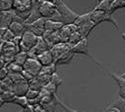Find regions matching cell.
Returning a JSON list of instances; mask_svg holds the SVG:
<instances>
[{
	"label": "cell",
	"instance_id": "cell-1",
	"mask_svg": "<svg viewBox=\"0 0 125 112\" xmlns=\"http://www.w3.org/2000/svg\"><path fill=\"white\" fill-rule=\"evenodd\" d=\"M33 0H13L12 10H14L16 14H18L25 22V20L28 18L31 10L33 8Z\"/></svg>",
	"mask_w": 125,
	"mask_h": 112
},
{
	"label": "cell",
	"instance_id": "cell-2",
	"mask_svg": "<svg viewBox=\"0 0 125 112\" xmlns=\"http://www.w3.org/2000/svg\"><path fill=\"white\" fill-rule=\"evenodd\" d=\"M38 39L39 37L37 35H35L33 32H31L30 30H26L21 37V42H20L19 45L20 50L28 52L29 50L35 47V45L38 42Z\"/></svg>",
	"mask_w": 125,
	"mask_h": 112
},
{
	"label": "cell",
	"instance_id": "cell-3",
	"mask_svg": "<svg viewBox=\"0 0 125 112\" xmlns=\"http://www.w3.org/2000/svg\"><path fill=\"white\" fill-rule=\"evenodd\" d=\"M58 11L60 12V14L62 15V19H63L64 24H70V23H74L76 18L78 17V14L75 13L73 10H71L64 2L60 3L57 6Z\"/></svg>",
	"mask_w": 125,
	"mask_h": 112
},
{
	"label": "cell",
	"instance_id": "cell-4",
	"mask_svg": "<svg viewBox=\"0 0 125 112\" xmlns=\"http://www.w3.org/2000/svg\"><path fill=\"white\" fill-rule=\"evenodd\" d=\"M38 8H39V12H40L41 16L46 19H51L52 16H53L58 10L56 5L47 1V0H42V1L39 3Z\"/></svg>",
	"mask_w": 125,
	"mask_h": 112
},
{
	"label": "cell",
	"instance_id": "cell-5",
	"mask_svg": "<svg viewBox=\"0 0 125 112\" xmlns=\"http://www.w3.org/2000/svg\"><path fill=\"white\" fill-rule=\"evenodd\" d=\"M45 22H46V18L41 17L40 19L36 20L35 22L26 25V29L30 30L31 32H33L38 37H41V36H43V34L46 31V29H45Z\"/></svg>",
	"mask_w": 125,
	"mask_h": 112
},
{
	"label": "cell",
	"instance_id": "cell-6",
	"mask_svg": "<svg viewBox=\"0 0 125 112\" xmlns=\"http://www.w3.org/2000/svg\"><path fill=\"white\" fill-rule=\"evenodd\" d=\"M23 69L28 71L29 73H31L33 76L37 77L40 74V71L42 69V64L39 62L38 59L35 58H28L25 64L23 65Z\"/></svg>",
	"mask_w": 125,
	"mask_h": 112
},
{
	"label": "cell",
	"instance_id": "cell-7",
	"mask_svg": "<svg viewBox=\"0 0 125 112\" xmlns=\"http://www.w3.org/2000/svg\"><path fill=\"white\" fill-rule=\"evenodd\" d=\"M71 49H72V46L68 42H60V43L55 44L50 50H51L52 54H53V56H54V59L56 61L58 58H60L63 54H65L66 52L70 51Z\"/></svg>",
	"mask_w": 125,
	"mask_h": 112
},
{
	"label": "cell",
	"instance_id": "cell-8",
	"mask_svg": "<svg viewBox=\"0 0 125 112\" xmlns=\"http://www.w3.org/2000/svg\"><path fill=\"white\" fill-rule=\"evenodd\" d=\"M29 89H30L29 82L27 80L23 79L21 81H19V82L14 83L12 91L15 93L16 96H26V94H27Z\"/></svg>",
	"mask_w": 125,
	"mask_h": 112
},
{
	"label": "cell",
	"instance_id": "cell-9",
	"mask_svg": "<svg viewBox=\"0 0 125 112\" xmlns=\"http://www.w3.org/2000/svg\"><path fill=\"white\" fill-rule=\"evenodd\" d=\"M14 21L13 10L0 12V28H8Z\"/></svg>",
	"mask_w": 125,
	"mask_h": 112
},
{
	"label": "cell",
	"instance_id": "cell-10",
	"mask_svg": "<svg viewBox=\"0 0 125 112\" xmlns=\"http://www.w3.org/2000/svg\"><path fill=\"white\" fill-rule=\"evenodd\" d=\"M72 51H73L75 54H84V55H87V56H90L89 55V52H88V41H87V38H82L80 41L72 46Z\"/></svg>",
	"mask_w": 125,
	"mask_h": 112
},
{
	"label": "cell",
	"instance_id": "cell-11",
	"mask_svg": "<svg viewBox=\"0 0 125 112\" xmlns=\"http://www.w3.org/2000/svg\"><path fill=\"white\" fill-rule=\"evenodd\" d=\"M39 62L42 64V66H48V65H51L55 63V59H54V56L52 54L51 50H46V51L40 53L38 55V58Z\"/></svg>",
	"mask_w": 125,
	"mask_h": 112
},
{
	"label": "cell",
	"instance_id": "cell-12",
	"mask_svg": "<svg viewBox=\"0 0 125 112\" xmlns=\"http://www.w3.org/2000/svg\"><path fill=\"white\" fill-rule=\"evenodd\" d=\"M106 14L107 12L102 11V10H97V9H93L90 12V17H91V21L94 24H99L103 21H105L106 19Z\"/></svg>",
	"mask_w": 125,
	"mask_h": 112
},
{
	"label": "cell",
	"instance_id": "cell-13",
	"mask_svg": "<svg viewBox=\"0 0 125 112\" xmlns=\"http://www.w3.org/2000/svg\"><path fill=\"white\" fill-rule=\"evenodd\" d=\"M8 28L14 33L15 36H20V37H22V35L24 34V32L27 30L25 23L18 22V21H13L11 24H10V26Z\"/></svg>",
	"mask_w": 125,
	"mask_h": 112
},
{
	"label": "cell",
	"instance_id": "cell-14",
	"mask_svg": "<svg viewBox=\"0 0 125 112\" xmlns=\"http://www.w3.org/2000/svg\"><path fill=\"white\" fill-rule=\"evenodd\" d=\"M38 6H39V3H35V2H34V5H33L32 10H31V12H30L28 18L25 20V22H24L25 25H28V24L33 23V22L36 21V20H38V19H40L41 17H42V16H41V14H40V12H39Z\"/></svg>",
	"mask_w": 125,
	"mask_h": 112
},
{
	"label": "cell",
	"instance_id": "cell-15",
	"mask_svg": "<svg viewBox=\"0 0 125 112\" xmlns=\"http://www.w3.org/2000/svg\"><path fill=\"white\" fill-rule=\"evenodd\" d=\"M65 24L61 21H55V20L52 19H46L45 22V29L47 31H51V32H57L63 27Z\"/></svg>",
	"mask_w": 125,
	"mask_h": 112
},
{
	"label": "cell",
	"instance_id": "cell-16",
	"mask_svg": "<svg viewBox=\"0 0 125 112\" xmlns=\"http://www.w3.org/2000/svg\"><path fill=\"white\" fill-rule=\"evenodd\" d=\"M33 50L35 51V53H36L37 55H39L40 53L46 51V50H50V48H49L47 42L45 41V39H44L42 36H41V37H39L38 42H37V44L35 45V47L33 48Z\"/></svg>",
	"mask_w": 125,
	"mask_h": 112
},
{
	"label": "cell",
	"instance_id": "cell-17",
	"mask_svg": "<svg viewBox=\"0 0 125 112\" xmlns=\"http://www.w3.org/2000/svg\"><path fill=\"white\" fill-rule=\"evenodd\" d=\"M74 52L72 51V49L70 51L66 52L65 54H63L60 58H58L56 61H55V64L56 65H66V64H69L71 62V60L73 59V56H74Z\"/></svg>",
	"mask_w": 125,
	"mask_h": 112
},
{
	"label": "cell",
	"instance_id": "cell-18",
	"mask_svg": "<svg viewBox=\"0 0 125 112\" xmlns=\"http://www.w3.org/2000/svg\"><path fill=\"white\" fill-rule=\"evenodd\" d=\"M15 93L11 90L3 91L0 94V99H1V106L4 105V103H12L15 98Z\"/></svg>",
	"mask_w": 125,
	"mask_h": 112
},
{
	"label": "cell",
	"instance_id": "cell-19",
	"mask_svg": "<svg viewBox=\"0 0 125 112\" xmlns=\"http://www.w3.org/2000/svg\"><path fill=\"white\" fill-rule=\"evenodd\" d=\"M57 33L61 39V42H68V40L72 34V31L67 25H64L59 31H57Z\"/></svg>",
	"mask_w": 125,
	"mask_h": 112
},
{
	"label": "cell",
	"instance_id": "cell-20",
	"mask_svg": "<svg viewBox=\"0 0 125 112\" xmlns=\"http://www.w3.org/2000/svg\"><path fill=\"white\" fill-rule=\"evenodd\" d=\"M90 22H91V17H90V12H88V13H84L82 15H78V17L76 18L74 23L78 27H80V26H83V25H86Z\"/></svg>",
	"mask_w": 125,
	"mask_h": 112
},
{
	"label": "cell",
	"instance_id": "cell-21",
	"mask_svg": "<svg viewBox=\"0 0 125 112\" xmlns=\"http://www.w3.org/2000/svg\"><path fill=\"white\" fill-rule=\"evenodd\" d=\"M13 86H14V82L9 77L4 78L3 80H0V91H1V92H3V91H7V90L12 91Z\"/></svg>",
	"mask_w": 125,
	"mask_h": 112
},
{
	"label": "cell",
	"instance_id": "cell-22",
	"mask_svg": "<svg viewBox=\"0 0 125 112\" xmlns=\"http://www.w3.org/2000/svg\"><path fill=\"white\" fill-rule=\"evenodd\" d=\"M95 25H96V24H94V23L91 21L90 23H88V24H86V25L80 26V27L78 28V31L80 32V34L82 35L83 38H87L88 34L91 32V30L95 27Z\"/></svg>",
	"mask_w": 125,
	"mask_h": 112
},
{
	"label": "cell",
	"instance_id": "cell-23",
	"mask_svg": "<svg viewBox=\"0 0 125 112\" xmlns=\"http://www.w3.org/2000/svg\"><path fill=\"white\" fill-rule=\"evenodd\" d=\"M28 58H29L28 53H27L26 51H21V50H20V51L15 55L14 62H16L17 64L23 66V65L25 64V62L27 61V59H28Z\"/></svg>",
	"mask_w": 125,
	"mask_h": 112
},
{
	"label": "cell",
	"instance_id": "cell-24",
	"mask_svg": "<svg viewBox=\"0 0 125 112\" xmlns=\"http://www.w3.org/2000/svg\"><path fill=\"white\" fill-rule=\"evenodd\" d=\"M109 106L118 109L120 112H125V99L119 96L116 100H114Z\"/></svg>",
	"mask_w": 125,
	"mask_h": 112
},
{
	"label": "cell",
	"instance_id": "cell-25",
	"mask_svg": "<svg viewBox=\"0 0 125 112\" xmlns=\"http://www.w3.org/2000/svg\"><path fill=\"white\" fill-rule=\"evenodd\" d=\"M111 3H112V0H101L100 2H98L97 6H95L94 9L102 10V11H105V12H109Z\"/></svg>",
	"mask_w": 125,
	"mask_h": 112
},
{
	"label": "cell",
	"instance_id": "cell-26",
	"mask_svg": "<svg viewBox=\"0 0 125 112\" xmlns=\"http://www.w3.org/2000/svg\"><path fill=\"white\" fill-rule=\"evenodd\" d=\"M12 103H15L19 106H21L23 109L29 106V100L26 96H15Z\"/></svg>",
	"mask_w": 125,
	"mask_h": 112
},
{
	"label": "cell",
	"instance_id": "cell-27",
	"mask_svg": "<svg viewBox=\"0 0 125 112\" xmlns=\"http://www.w3.org/2000/svg\"><path fill=\"white\" fill-rule=\"evenodd\" d=\"M8 71H9V73H20V72H22L23 71V66L21 65H19L17 64L16 62H11V63H9L6 65Z\"/></svg>",
	"mask_w": 125,
	"mask_h": 112
},
{
	"label": "cell",
	"instance_id": "cell-28",
	"mask_svg": "<svg viewBox=\"0 0 125 112\" xmlns=\"http://www.w3.org/2000/svg\"><path fill=\"white\" fill-rule=\"evenodd\" d=\"M13 9V0H0V10L10 11Z\"/></svg>",
	"mask_w": 125,
	"mask_h": 112
},
{
	"label": "cell",
	"instance_id": "cell-29",
	"mask_svg": "<svg viewBox=\"0 0 125 112\" xmlns=\"http://www.w3.org/2000/svg\"><path fill=\"white\" fill-rule=\"evenodd\" d=\"M82 38H83V37H82V35L80 34V32H79V31L73 32V33L71 34V36H70L69 40H68V43H69L71 46H73V45L77 44Z\"/></svg>",
	"mask_w": 125,
	"mask_h": 112
},
{
	"label": "cell",
	"instance_id": "cell-30",
	"mask_svg": "<svg viewBox=\"0 0 125 112\" xmlns=\"http://www.w3.org/2000/svg\"><path fill=\"white\" fill-rule=\"evenodd\" d=\"M29 86H30V89L37 90V91H41V89L43 88V85L41 84L38 77H34L32 80H30L29 81Z\"/></svg>",
	"mask_w": 125,
	"mask_h": 112
},
{
	"label": "cell",
	"instance_id": "cell-31",
	"mask_svg": "<svg viewBox=\"0 0 125 112\" xmlns=\"http://www.w3.org/2000/svg\"><path fill=\"white\" fill-rule=\"evenodd\" d=\"M56 72V64L53 63L48 66H42V69L40 71V74H49L52 75L53 73Z\"/></svg>",
	"mask_w": 125,
	"mask_h": 112
},
{
	"label": "cell",
	"instance_id": "cell-32",
	"mask_svg": "<svg viewBox=\"0 0 125 112\" xmlns=\"http://www.w3.org/2000/svg\"><path fill=\"white\" fill-rule=\"evenodd\" d=\"M16 36L14 35V33L10 30L9 28L6 29V31L4 32V34L2 36H0V38H1V40H4V41H13V39L15 38Z\"/></svg>",
	"mask_w": 125,
	"mask_h": 112
},
{
	"label": "cell",
	"instance_id": "cell-33",
	"mask_svg": "<svg viewBox=\"0 0 125 112\" xmlns=\"http://www.w3.org/2000/svg\"><path fill=\"white\" fill-rule=\"evenodd\" d=\"M111 76L116 81V83L118 84L119 88L125 87V77H123L121 74L119 75V74H115V73H111Z\"/></svg>",
	"mask_w": 125,
	"mask_h": 112
},
{
	"label": "cell",
	"instance_id": "cell-34",
	"mask_svg": "<svg viewBox=\"0 0 125 112\" xmlns=\"http://www.w3.org/2000/svg\"><path fill=\"white\" fill-rule=\"evenodd\" d=\"M37 77L41 82V84L43 85V87L51 82V75H49V74H39Z\"/></svg>",
	"mask_w": 125,
	"mask_h": 112
},
{
	"label": "cell",
	"instance_id": "cell-35",
	"mask_svg": "<svg viewBox=\"0 0 125 112\" xmlns=\"http://www.w3.org/2000/svg\"><path fill=\"white\" fill-rule=\"evenodd\" d=\"M39 94H40V91L33 90V89H29L27 94H26V97L28 98V100H34V99H38Z\"/></svg>",
	"mask_w": 125,
	"mask_h": 112
},
{
	"label": "cell",
	"instance_id": "cell-36",
	"mask_svg": "<svg viewBox=\"0 0 125 112\" xmlns=\"http://www.w3.org/2000/svg\"><path fill=\"white\" fill-rule=\"evenodd\" d=\"M8 77L11 79L14 83L16 82H19V81H21L23 80V75H22V72H20V73H9L8 74Z\"/></svg>",
	"mask_w": 125,
	"mask_h": 112
},
{
	"label": "cell",
	"instance_id": "cell-37",
	"mask_svg": "<svg viewBox=\"0 0 125 112\" xmlns=\"http://www.w3.org/2000/svg\"><path fill=\"white\" fill-rule=\"evenodd\" d=\"M51 82H53L57 87L58 86H60L62 83H63V80H62L60 77H59V75L55 72V73H53L51 75Z\"/></svg>",
	"mask_w": 125,
	"mask_h": 112
},
{
	"label": "cell",
	"instance_id": "cell-38",
	"mask_svg": "<svg viewBox=\"0 0 125 112\" xmlns=\"http://www.w3.org/2000/svg\"><path fill=\"white\" fill-rule=\"evenodd\" d=\"M44 88L48 91V92H50L51 94H56V91H57V86L53 83V82H50L48 83L46 86H44Z\"/></svg>",
	"mask_w": 125,
	"mask_h": 112
},
{
	"label": "cell",
	"instance_id": "cell-39",
	"mask_svg": "<svg viewBox=\"0 0 125 112\" xmlns=\"http://www.w3.org/2000/svg\"><path fill=\"white\" fill-rule=\"evenodd\" d=\"M8 74H9V71L7 67H2L0 69V80H3L4 78L8 77Z\"/></svg>",
	"mask_w": 125,
	"mask_h": 112
},
{
	"label": "cell",
	"instance_id": "cell-40",
	"mask_svg": "<svg viewBox=\"0 0 125 112\" xmlns=\"http://www.w3.org/2000/svg\"><path fill=\"white\" fill-rule=\"evenodd\" d=\"M22 75H23V78H24L25 80H27L28 82H29L30 80H32V79H33V78L35 77V76H33V75L31 74V73H29L28 71L24 70V69H23V71H22Z\"/></svg>",
	"mask_w": 125,
	"mask_h": 112
},
{
	"label": "cell",
	"instance_id": "cell-41",
	"mask_svg": "<svg viewBox=\"0 0 125 112\" xmlns=\"http://www.w3.org/2000/svg\"><path fill=\"white\" fill-rule=\"evenodd\" d=\"M34 107V112H48L41 104H36V105H33Z\"/></svg>",
	"mask_w": 125,
	"mask_h": 112
},
{
	"label": "cell",
	"instance_id": "cell-42",
	"mask_svg": "<svg viewBox=\"0 0 125 112\" xmlns=\"http://www.w3.org/2000/svg\"><path fill=\"white\" fill-rule=\"evenodd\" d=\"M118 95L122 98L125 99V87H121L119 88V92H118Z\"/></svg>",
	"mask_w": 125,
	"mask_h": 112
},
{
	"label": "cell",
	"instance_id": "cell-43",
	"mask_svg": "<svg viewBox=\"0 0 125 112\" xmlns=\"http://www.w3.org/2000/svg\"><path fill=\"white\" fill-rule=\"evenodd\" d=\"M103 112H120L118 109L114 108V107H111V106H108V108L106 110H104Z\"/></svg>",
	"mask_w": 125,
	"mask_h": 112
},
{
	"label": "cell",
	"instance_id": "cell-44",
	"mask_svg": "<svg viewBox=\"0 0 125 112\" xmlns=\"http://www.w3.org/2000/svg\"><path fill=\"white\" fill-rule=\"evenodd\" d=\"M47 1H49V2H51V3H53L54 5L58 6L60 3L63 2V0H47Z\"/></svg>",
	"mask_w": 125,
	"mask_h": 112
},
{
	"label": "cell",
	"instance_id": "cell-45",
	"mask_svg": "<svg viewBox=\"0 0 125 112\" xmlns=\"http://www.w3.org/2000/svg\"><path fill=\"white\" fill-rule=\"evenodd\" d=\"M42 0H33V2H35V3H40Z\"/></svg>",
	"mask_w": 125,
	"mask_h": 112
},
{
	"label": "cell",
	"instance_id": "cell-46",
	"mask_svg": "<svg viewBox=\"0 0 125 112\" xmlns=\"http://www.w3.org/2000/svg\"><path fill=\"white\" fill-rule=\"evenodd\" d=\"M121 75H122V76H123V77H125V71H124V72H123V73H122V74H121Z\"/></svg>",
	"mask_w": 125,
	"mask_h": 112
},
{
	"label": "cell",
	"instance_id": "cell-47",
	"mask_svg": "<svg viewBox=\"0 0 125 112\" xmlns=\"http://www.w3.org/2000/svg\"><path fill=\"white\" fill-rule=\"evenodd\" d=\"M97 1H98V2H100V1H101V0H97Z\"/></svg>",
	"mask_w": 125,
	"mask_h": 112
},
{
	"label": "cell",
	"instance_id": "cell-48",
	"mask_svg": "<svg viewBox=\"0 0 125 112\" xmlns=\"http://www.w3.org/2000/svg\"><path fill=\"white\" fill-rule=\"evenodd\" d=\"M124 7H125V6H124Z\"/></svg>",
	"mask_w": 125,
	"mask_h": 112
}]
</instances>
